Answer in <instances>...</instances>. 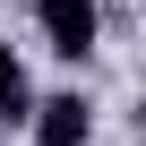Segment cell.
<instances>
[{
	"label": "cell",
	"instance_id": "3",
	"mask_svg": "<svg viewBox=\"0 0 146 146\" xmlns=\"http://www.w3.org/2000/svg\"><path fill=\"white\" fill-rule=\"evenodd\" d=\"M26 112H35V86H26V60L0 43V129H26Z\"/></svg>",
	"mask_w": 146,
	"mask_h": 146
},
{
	"label": "cell",
	"instance_id": "2",
	"mask_svg": "<svg viewBox=\"0 0 146 146\" xmlns=\"http://www.w3.org/2000/svg\"><path fill=\"white\" fill-rule=\"evenodd\" d=\"M26 129H35V146H86L95 137V103L86 95H43L26 112Z\"/></svg>",
	"mask_w": 146,
	"mask_h": 146
},
{
	"label": "cell",
	"instance_id": "1",
	"mask_svg": "<svg viewBox=\"0 0 146 146\" xmlns=\"http://www.w3.org/2000/svg\"><path fill=\"white\" fill-rule=\"evenodd\" d=\"M35 35L60 60H86L95 35H103V9H95V0H35Z\"/></svg>",
	"mask_w": 146,
	"mask_h": 146
}]
</instances>
